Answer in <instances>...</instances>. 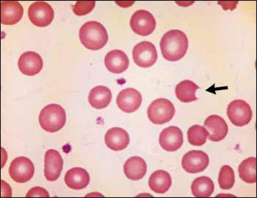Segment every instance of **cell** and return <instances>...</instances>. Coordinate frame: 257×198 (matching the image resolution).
I'll list each match as a JSON object with an SVG mask.
<instances>
[{
	"instance_id": "obj_6",
	"label": "cell",
	"mask_w": 257,
	"mask_h": 198,
	"mask_svg": "<svg viewBox=\"0 0 257 198\" xmlns=\"http://www.w3.org/2000/svg\"><path fill=\"white\" fill-rule=\"evenodd\" d=\"M53 9L46 2L39 1L33 3L28 10L30 22L39 28H45L52 23L54 19Z\"/></svg>"
},
{
	"instance_id": "obj_8",
	"label": "cell",
	"mask_w": 257,
	"mask_h": 198,
	"mask_svg": "<svg viewBox=\"0 0 257 198\" xmlns=\"http://www.w3.org/2000/svg\"><path fill=\"white\" fill-rule=\"evenodd\" d=\"M133 60L141 68H149L155 64L158 60V52L152 43L143 41L134 47Z\"/></svg>"
},
{
	"instance_id": "obj_21",
	"label": "cell",
	"mask_w": 257,
	"mask_h": 198,
	"mask_svg": "<svg viewBox=\"0 0 257 198\" xmlns=\"http://www.w3.org/2000/svg\"><path fill=\"white\" fill-rule=\"evenodd\" d=\"M172 184L170 174L166 171H155L151 175L149 180V186L154 192L164 194L167 192Z\"/></svg>"
},
{
	"instance_id": "obj_15",
	"label": "cell",
	"mask_w": 257,
	"mask_h": 198,
	"mask_svg": "<svg viewBox=\"0 0 257 198\" xmlns=\"http://www.w3.org/2000/svg\"><path fill=\"white\" fill-rule=\"evenodd\" d=\"M18 66L21 72L25 75L35 76L41 72L44 63L39 54L27 52L21 55Z\"/></svg>"
},
{
	"instance_id": "obj_28",
	"label": "cell",
	"mask_w": 257,
	"mask_h": 198,
	"mask_svg": "<svg viewBox=\"0 0 257 198\" xmlns=\"http://www.w3.org/2000/svg\"><path fill=\"white\" fill-rule=\"evenodd\" d=\"M96 3L95 2H77L72 6L73 11L77 16H84L89 14L94 9Z\"/></svg>"
},
{
	"instance_id": "obj_16",
	"label": "cell",
	"mask_w": 257,
	"mask_h": 198,
	"mask_svg": "<svg viewBox=\"0 0 257 198\" xmlns=\"http://www.w3.org/2000/svg\"><path fill=\"white\" fill-rule=\"evenodd\" d=\"M23 14V7L19 2H2L1 22L3 25H16L22 20Z\"/></svg>"
},
{
	"instance_id": "obj_1",
	"label": "cell",
	"mask_w": 257,
	"mask_h": 198,
	"mask_svg": "<svg viewBox=\"0 0 257 198\" xmlns=\"http://www.w3.org/2000/svg\"><path fill=\"white\" fill-rule=\"evenodd\" d=\"M160 49L165 59L171 62L178 61L186 55L188 49V37L181 30H170L162 38Z\"/></svg>"
},
{
	"instance_id": "obj_29",
	"label": "cell",
	"mask_w": 257,
	"mask_h": 198,
	"mask_svg": "<svg viewBox=\"0 0 257 198\" xmlns=\"http://www.w3.org/2000/svg\"><path fill=\"white\" fill-rule=\"evenodd\" d=\"M27 197H50V194L44 188L34 187L28 191Z\"/></svg>"
},
{
	"instance_id": "obj_14",
	"label": "cell",
	"mask_w": 257,
	"mask_h": 198,
	"mask_svg": "<svg viewBox=\"0 0 257 198\" xmlns=\"http://www.w3.org/2000/svg\"><path fill=\"white\" fill-rule=\"evenodd\" d=\"M204 128L209 132V140L212 142H220L228 134L227 123L224 119L216 115L208 117L204 123Z\"/></svg>"
},
{
	"instance_id": "obj_24",
	"label": "cell",
	"mask_w": 257,
	"mask_h": 198,
	"mask_svg": "<svg viewBox=\"0 0 257 198\" xmlns=\"http://www.w3.org/2000/svg\"><path fill=\"white\" fill-rule=\"evenodd\" d=\"M215 190V184L212 179L201 176L195 179L191 185L193 196L197 197H208L212 195Z\"/></svg>"
},
{
	"instance_id": "obj_23",
	"label": "cell",
	"mask_w": 257,
	"mask_h": 198,
	"mask_svg": "<svg viewBox=\"0 0 257 198\" xmlns=\"http://www.w3.org/2000/svg\"><path fill=\"white\" fill-rule=\"evenodd\" d=\"M199 87L190 80H184L176 87V96L179 101L183 103H190L197 101L196 92Z\"/></svg>"
},
{
	"instance_id": "obj_4",
	"label": "cell",
	"mask_w": 257,
	"mask_h": 198,
	"mask_svg": "<svg viewBox=\"0 0 257 198\" xmlns=\"http://www.w3.org/2000/svg\"><path fill=\"white\" fill-rule=\"evenodd\" d=\"M147 112L151 122L162 125L172 120L175 115V107L169 100L158 99L150 104Z\"/></svg>"
},
{
	"instance_id": "obj_7",
	"label": "cell",
	"mask_w": 257,
	"mask_h": 198,
	"mask_svg": "<svg viewBox=\"0 0 257 198\" xmlns=\"http://www.w3.org/2000/svg\"><path fill=\"white\" fill-rule=\"evenodd\" d=\"M157 22L154 16L149 11L139 10L132 16L130 27L136 34L147 36L156 28Z\"/></svg>"
},
{
	"instance_id": "obj_20",
	"label": "cell",
	"mask_w": 257,
	"mask_h": 198,
	"mask_svg": "<svg viewBox=\"0 0 257 198\" xmlns=\"http://www.w3.org/2000/svg\"><path fill=\"white\" fill-rule=\"evenodd\" d=\"M147 171V166L145 160L139 156L128 158L123 166L125 175L132 180H141L145 176Z\"/></svg>"
},
{
	"instance_id": "obj_5",
	"label": "cell",
	"mask_w": 257,
	"mask_h": 198,
	"mask_svg": "<svg viewBox=\"0 0 257 198\" xmlns=\"http://www.w3.org/2000/svg\"><path fill=\"white\" fill-rule=\"evenodd\" d=\"M227 115L230 121L236 126H246L251 120L253 113L250 105L243 100L237 99L228 104Z\"/></svg>"
},
{
	"instance_id": "obj_10",
	"label": "cell",
	"mask_w": 257,
	"mask_h": 198,
	"mask_svg": "<svg viewBox=\"0 0 257 198\" xmlns=\"http://www.w3.org/2000/svg\"><path fill=\"white\" fill-rule=\"evenodd\" d=\"M209 156L201 150H190L184 155L182 160L183 169L188 173L203 172L209 165Z\"/></svg>"
},
{
	"instance_id": "obj_26",
	"label": "cell",
	"mask_w": 257,
	"mask_h": 198,
	"mask_svg": "<svg viewBox=\"0 0 257 198\" xmlns=\"http://www.w3.org/2000/svg\"><path fill=\"white\" fill-rule=\"evenodd\" d=\"M208 136L207 130L199 125L191 126L188 131L189 143L193 146H202L207 142Z\"/></svg>"
},
{
	"instance_id": "obj_18",
	"label": "cell",
	"mask_w": 257,
	"mask_h": 198,
	"mask_svg": "<svg viewBox=\"0 0 257 198\" xmlns=\"http://www.w3.org/2000/svg\"><path fill=\"white\" fill-rule=\"evenodd\" d=\"M106 68L113 74H121L127 70L130 61L127 55L120 50H112L104 58Z\"/></svg>"
},
{
	"instance_id": "obj_27",
	"label": "cell",
	"mask_w": 257,
	"mask_h": 198,
	"mask_svg": "<svg viewBox=\"0 0 257 198\" xmlns=\"http://www.w3.org/2000/svg\"><path fill=\"white\" fill-rule=\"evenodd\" d=\"M235 177L234 169L230 166L224 165L220 169L218 175L219 186L223 189H230L234 186Z\"/></svg>"
},
{
	"instance_id": "obj_2",
	"label": "cell",
	"mask_w": 257,
	"mask_h": 198,
	"mask_svg": "<svg viewBox=\"0 0 257 198\" xmlns=\"http://www.w3.org/2000/svg\"><path fill=\"white\" fill-rule=\"evenodd\" d=\"M79 39L85 48L97 51L105 47L108 41V34L101 23L90 21L81 27Z\"/></svg>"
},
{
	"instance_id": "obj_11",
	"label": "cell",
	"mask_w": 257,
	"mask_h": 198,
	"mask_svg": "<svg viewBox=\"0 0 257 198\" xmlns=\"http://www.w3.org/2000/svg\"><path fill=\"white\" fill-rule=\"evenodd\" d=\"M160 146L168 152L179 150L183 144L184 138L182 130L177 126H169L162 131L159 138Z\"/></svg>"
},
{
	"instance_id": "obj_13",
	"label": "cell",
	"mask_w": 257,
	"mask_h": 198,
	"mask_svg": "<svg viewBox=\"0 0 257 198\" xmlns=\"http://www.w3.org/2000/svg\"><path fill=\"white\" fill-rule=\"evenodd\" d=\"M118 108L126 113L136 112L141 107L142 96L134 88H126L118 93L116 99Z\"/></svg>"
},
{
	"instance_id": "obj_19",
	"label": "cell",
	"mask_w": 257,
	"mask_h": 198,
	"mask_svg": "<svg viewBox=\"0 0 257 198\" xmlns=\"http://www.w3.org/2000/svg\"><path fill=\"white\" fill-rule=\"evenodd\" d=\"M65 183L72 189H82L89 184L90 175L85 169L74 167L65 175Z\"/></svg>"
},
{
	"instance_id": "obj_25",
	"label": "cell",
	"mask_w": 257,
	"mask_h": 198,
	"mask_svg": "<svg viewBox=\"0 0 257 198\" xmlns=\"http://www.w3.org/2000/svg\"><path fill=\"white\" fill-rule=\"evenodd\" d=\"M256 158L250 157L241 162L238 167V172L240 178L248 183L256 182Z\"/></svg>"
},
{
	"instance_id": "obj_17",
	"label": "cell",
	"mask_w": 257,
	"mask_h": 198,
	"mask_svg": "<svg viewBox=\"0 0 257 198\" xmlns=\"http://www.w3.org/2000/svg\"><path fill=\"white\" fill-rule=\"evenodd\" d=\"M104 140L106 145L109 149L114 151H120L127 148L130 143V137L124 129L115 127L107 131Z\"/></svg>"
},
{
	"instance_id": "obj_9",
	"label": "cell",
	"mask_w": 257,
	"mask_h": 198,
	"mask_svg": "<svg viewBox=\"0 0 257 198\" xmlns=\"http://www.w3.org/2000/svg\"><path fill=\"white\" fill-rule=\"evenodd\" d=\"M34 164L28 158L20 156L13 160L9 174L11 178L17 183H26L33 178L34 175Z\"/></svg>"
},
{
	"instance_id": "obj_3",
	"label": "cell",
	"mask_w": 257,
	"mask_h": 198,
	"mask_svg": "<svg viewBox=\"0 0 257 198\" xmlns=\"http://www.w3.org/2000/svg\"><path fill=\"white\" fill-rule=\"evenodd\" d=\"M66 122V112L58 104H49L40 113V125L47 132L55 133L60 131L64 126Z\"/></svg>"
},
{
	"instance_id": "obj_12",
	"label": "cell",
	"mask_w": 257,
	"mask_h": 198,
	"mask_svg": "<svg viewBox=\"0 0 257 198\" xmlns=\"http://www.w3.org/2000/svg\"><path fill=\"white\" fill-rule=\"evenodd\" d=\"M44 164V175L48 181H55L59 178L63 170V160L58 150H47Z\"/></svg>"
},
{
	"instance_id": "obj_22",
	"label": "cell",
	"mask_w": 257,
	"mask_h": 198,
	"mask_svg": "<svg viewBox=\"0 0 257 198\" xmlns=\"http://www.w3.org/2000/svg\"><path fill=\"white\" fill-rule=\"evenodd\" d=\"M112 99L110 90L105 86L99 85L90 90L88 96V101L93 108L104 109L109 105Z\"/></svg>"
}]
</instances>
